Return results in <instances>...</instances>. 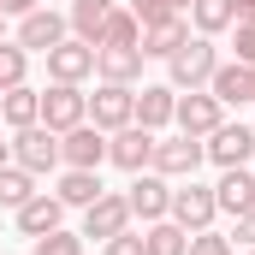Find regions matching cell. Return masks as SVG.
I'll list each match as a JSON object with an SVG mask.
<instances>
[{
  "instance_id": "obj_40",
  "label": "cell",
  "mask_w": 255,
  "mask_h": 255,
  "mask_svg": "<svg viewBox=\"0 0 255 255\" xmlns=\"http://www.w3.org/2000/svg\"><path fill=\"white\" fill-rule=\"evenodd\" d=\"M250 77H255V65H250Z\"/></svg>"
},
{
  "instance_id": "obj_13",
  "label": "cell",
  "mask_w": 255,
  "mask_h": 255,
  "mask_svg": "<svg viewBox=\"0 0 255 255\" xmlns=\"http://www.w3.org/2000/svg\"><path fill=\"white\" fill-rule=\"evenodd\" d=\"M220 119H226V107H220L208 89H184V95H178V107H172V125L184 130V136H208Z\"/></svg>"
},
{
  "instance_id": "obj_18",
  "label": "cell",
  "mask_w": 255,
  "mask_h": 255,
  "mask_svg": "<svg viewBox=\"0 0 255 255\" xmlns=\"http://www.w3.org/2000/svg\"><path fill=\"white\" fill-rule=\"evenodd\" d=\"M214 202H220V214H250L255 208V172L250 166H226L220 172V184H214Z\"/></svg>"
},
{
  "instance_id": "obj_15",
  "label": "cell",
  "mask_w": 255,
  "mask_h": 255,
  "mask_svg": "<svg viewBox=\"0 0 255 255\" xmlns=\"http://www.w3.org/2000/svg\"><path fill=\"white\" fill-rule=\"evenodd\" d=\"M208 95H214L220 107H250V101H255V77H250V65L220 60V65H214V77H208Z\"/></svg>"
},
{
  "instance_id": "obj_8",
  "label": "cell",
  "mask_w": 255,
  "mask_h": 255,
  "mask_svg": "<svg viewBox=\"0 0 255 255\" xmlns=\"http://www.w3.org/2000/svg\"><path fill=\"white\" fill-rule=\"evenodd\" d=\"M89 119V95H83V83H48L42 89V125L48 130H71Z\"/></svg>"
},
{
  "instance_id": "obj_25",
  "label": "cell",
  "mask_w": 255,
  "mask_h": 255,
  "mask_svg": "<svg viewBox=\"0 0 255 255\" xmlns=\"http://www.w3.org/2000/svg\"><path fill=\"white\" fill-rule=\"evenodd\" d=\"M190 24H196V36H220V30L238 24V6H232V0H196Z\"/></svg>"
},
{
  "instance_id": "obj_24",
  "label": "cell",
  "mask_w": 255,
  "mask_h": 255,
  "mask_svg": "<svg viewBox=\"0 0 255 255\" xmlns=\"http://www.w3.org/2000/svg\"><path fill=\"white\" fill-rule=\"evenodd\" d=\"M136 42H142L136 12H130V6H113V12H107V24H101V42H95V48H136Z\"/></svg>"
},
{
  "instance_id": "obj_31",
  "label": "cell",
  "mask_w": 255,
  "mask_h": 255,
  "mask_svg": "<svg viewBox=\"0 0 255 255\" xmlns=\"http://www.w3.org/2000/svg\"><path fill=\"white\" fill-rule=\"evenodd\" d=\"M130 12H136V24H142V30H148V24L178 18V6H172V0H130Z\"/></svg>"
},
{
  "instance_id": "obj_3",
  "label": "cell",
  "mask_w": 255,
  "mask_h": 255,
  "mask_svg": "<svg viewBox=\"0 0 255 255\" xmlns=\"http://www.w3.org/2000/svg\"><path fill=\"white\" fill-rule=\"evenodd\" d=\"M12 166H24V172H54L60 166V130H48V125H24V130H12Z\"/></svg>"
},
{
  "instance_id": "obj_22",
  "label": "cell",
  "mask_w": 255,
  "mask_h": 255,
  "mask_svg": "<svg viewBox=\"0 0 255 255\" xmlns=\"http://www.w3.org/2000/svg\"><path fill=\"white\" fill-rule=\"evenodd\" d=\"M107 12H113V0H71V12H65V24H71V36L77 42H101V24H107Z\"/></svg>"
},
{
  "instance_id": "obj_4",
  "label": "cell",
  "mask_w": 255,
  "mask_h": 255,
  "mask_svg": "<svg viewBox=\"0 0 255 255\" xmlns=\"http://www.w3.org/2000/svg\"><path fill=\"white\" fill-rule=\"evenodd\" d=\"M208 154H202V136H154V154H148V172H160V178H196V166H202Z\"/></svg>"
},
{
  "instance_id": "obj_23",
  "label": "cell",
  "mask_w": 255,
  "mask_h": 255,
  "mask_svg": "<svg viewBox=\"0 0 255 255\" xmlns=\"http://www.w3.org/2000/svg\"><path fill=\"white\" fill-rule=\"evenodd\" d=\"M54 196H60L65 208H89L95 196H101V172H83V166H65L60 184H54Z\"/></svg>"
},
{
  "instance_id": "obj_6",
  "label": "cell",
  "mask_w": 255,
  "mask_h": 255,
  "mask_svg": "<svg viewBox=\"0 0 255 255\" xmlns=\"http://www.w3.org/2000/svg\"><path fill=\"white\" fill-rule=\"evenodd\" d=\"M60 166H83V172H101L107 166V130L101 125H71L60 130Z\"/></svg>"
},
{
  "instance_id": "obj_36",
  "label": "cell",
  "mask_w": 255,
  "mask_h": 255,
  "mask_svg": "<svg viewBox=\"0 0 255 255\" xmlns=\"http://www.w3.org/2000/svg\"><path fill=\"white\" fill-rule=\"evenodd\" d=\"M238 6V24H255V0H232Z\"/></svg>"
},
{
  "instance_id": "obj_17",
  "label": "cell",
  "mask_w": 255,
  "mask_h": 255,
  "mask_svg": "<svg viewBox=\"0 0 255 255\" xmlns=\"http://www.w3.org/2000/svg\"><path fill=\"white\" fill-rule=\"evenodd\" d=\"M60 226H65V202L48 196V190H36L18 208V232H24V238H48V232H60Z\"/></svg>"
},
{
  "instance_id": "obj_27",
  "label": "cell",
  "mask_w": 255,
  "mask_h": 255,
  "mask_svg": "<svg viewBox=\"0 0 255 255\" xmlns=\"http://www.w3.org/2000/svg\"><path fill=\"white\" fill-rule=\"evenodd\" d=\"M184 244H190V232H184V226H172V220L142 226V250H148V255H184Z\"/></svg>"
},
{
  "instance_id": "obj_41",
  "label": "cell",
  "mask_w": 255,
  "mask_h": 255,
  "mask_svg": "<svg viewBox=\"0 0 255 255\" xmlns=\"http://www.w3.org/2000/svg\"><path fill=\"white\" fill-rule=\"evenodd\" d=\"M250 255H255V250H250Z\"/></svg>"
},
{
  "instance_id": "obj_39",
  "label": "cell",
  "mask_w": 255,
  "mask_h": 255,
  "mask_svg": "<svg viewBox=\"0 0 255 255\" xmlns=\"http://www.w3.org/2000/svg\"><path fill=\"white\" fill-rule=\"evenodd\" d=\"M0 42H6V12H0Z\"/></svg>"
},
{
  "instance_id": "obj_7",
  "label": "cell",
  "mask_w": 255,
  "mask_h": 255,
  "mask_svg": "<svg viewBox=\"0 0 255 255\" xmlns=\"http://www.w3.org/2000/svg\"><path fill=\"white\" fill-rule=\"evenodd\" d=\"M130 220H142V226H154V220H166V208H172V178H160V172H130Z\"/></svg>"
},
{
  "instance_id": "obj_32",
  "label": "cell",
  "mask_w": 255,
  "mask_h": 255,
  "mask_svg": "<svg viewBox=\"0 0 255 255\" xmlns=\"http://www.w3.org/2000/svg\"><path fill=\"white\" fill-rule=\"evenodd\" d=\"M232 60L255 65V24H232Z\"/></svg>"
},
{
  "instance_id": "obj_30",
  "label": "cell",
  "mask_w": 255,
  "mask_h": 255,
  "mask_svg": "<svg viewBox=\"0 0 255 255\" xmlns=\"http://www.w3.org/2000/svg\"><path fill=\"white\" fill-rule=\"evenodd\" d=\"M184 255H232V238H220L214 226H208V232H190V244H184Z\"/></svg>"
},
{
  "instance_id": "obj_38",
  "label": "cell",
  "mask_w": 255,
  "mask_h": 255,
  "mask_svg": "<svg viewBox=\"0 0 255 255\" xmlns=\"http://www.w3.org/2000/svg\"><path fill=\"white\" fill-rule=\"evenodd\" d=\"M172 6H178V12H190V6H196V0H172Z\"/></svg>"
},
{
  "instance_id": "obj_26",
  "label": "cell",
  "mask_w": 255,
  "mask_h": 255,
  "mask_svg": "<svg viewBox=\"0 0 255 255\" xmlns=\"http://www.w3.org/2000/svg\"><path fill=\"white\" fill-rule=\"evenodd\" d=\"M30 196H36V172H24V166H12V160H6V166H0V208H12V214H18Z\"/></svg>"
},
{
  "instance_id": "obj_14",
  "label": "cell",
  "mask_w": 255,
  "mask_h": 255,
  "mask_svg": "<svg viewBox=\"0 0 255 255\" xmlns=\"http://www.w3.org/2000/svg\"><path fill=\"white\" fill-rule=\"evenodd\" d=\"M42 60H48V77H54V83H83V77H95V48L77 42V36H65L60 48H48Z\"/></svg>"
},
{
  "instance_id": "obj_5",
  "label": "cell",
  "mask_w": 255,
  "mask_h": 255,
  "mask_svg": "<svg viewBox=\"0 0 255 255\" xmlns=\"http://www.w3.org/2000/svg\"><path fill=\"white\" fill-rule=\"evenodd\" d=\"M202 154L226 172V166H250L255 154V125H232V119H220V125L202 136Z\"/></svg>"
},
{
  "instance_id": "obj_12",
  "label": "cell",
  "mask_w": 255,
  "mask_h": 255,
  "mask_svg": "<svg viewBox=\"0 0 255 255\" xmlns=\"http://www.w3.org/2000/svg\"><path fill=\"white\" fill-rule=\"evenodd\" d=\"M148 154H154V130H142V125L107 130V160L119 172H148Z\"/></svg>"
},
{
  "instance_id": "obj_2",
  "label": "cell",
  "mask_w": 255,
  "mask_h": 255,
  "mask_svg": "<svg viewBox=\"0 0 255 255\" xmlns=\"http://www.w3.org/2000/svg\"><path fill=\"white\" fill-rule=\"evenodd\" d=\"M166 220L172 226H184V232H208L214 220H220V202H214V184H172V208H166Z\"/></svg>"
},
{
  "instance_id": "obj_10",
  "label": "cell",
  "mask_w": 255,
  "mask_h": 255,
  "mask_svg": "<svg viewBox=\"0 0 255 255\" xmlns=\"http://www.w3.org/2000/svg\"><path fill=\"white\" fill-rule=\"evenodd\" d=\"M119 232H130V202L119 190H101L89 208H83V238L107 244V238H119Z\"/></svg>"
},
{
  "instance_id": "obj_34",
  "label": "cell",
  "mask_w": 255,
  "mask_h": 255,
  "mask_svg": "<svg viewBox=\"0 0 255 255\" xmlns=\"http://www.w3.org/2000/svg\"><path fill=\"white\" fill-rule=\"evenodd\" d=\"M232 244L255 250V208H250V214H238V232H232Z\"/></svg>"
},
{
  "instance_id": "obj_20",
  "label": "cell",
  "mask_w": 255,
  "mask_h": 255,
  "mask_svg": "<svg viewBox=\"0 0 255 255\" xmlns=\"http://www.w3.org/2000/svg\"><path fill=\"white\" fill-rule=\"evenodd\" d=\"M95 77L136 89V77H142V48H95Z\"/></svg>"
},
{
  "instance_id": "obj_9",
  "label": "cell",
  "mask_w": 255,
  "mask_h": 255,
  "mask_svg": "<svg viewBox=\"0 0 255 255\" xmlns=\"http://www.w3.org/2000/svg\"><path fill=\"white\" fill-rule=\"evenodd\" d=\"M65 36H71V24H65V12H54V6H36V12L18 18V48L24 54H48V48H60Z\"/></svg>"
},
{
  "instance_id": "obj_33",
  "label": "cell",
  "mask_w": 255,
  "mask_h": 255,
  "mask_svg": "<svg viewBox=\"0 0 255 255\" xmlns=\"http://www.w3.org/2000/svg\"><path fill=\"white\" fill-rule=\"evenodd\" d=\"M101 255H148V250H142V232H119L101 244Z\"/></svg>"
},
{
  "instance_id": "obj_1",
  "label": "cell",
  "mask_w": 255,
  "mask_h": 255,
  "mask_svg": "<svg viewBox=\"0 0 255 255\" xmlns=\"http://www.w3.org/2000/svg\"><path fill=\"white\" fill-rule=\"evenodd\" d=\"M214 65H220V48H214V36H190L172 60H166V83L184 95V89H208V77H214Z\"/></svg>"
},
{
  "instance_id": "obj_16",
  "label": "cell",
  "mask_w": 255,
  "mask_h": 255,
  "mask_svg": "<svg viewBox=\"0 0 255 255\" xmlns=\"http://www.w3.org/2000/svg\"><path fill=\"white\" fill-rule=\"evenodd\" d=\"M172 107H178V89H172V83H142V89H136V125L142 130L160 136V130L172 125Z\"/></svg>"
},
{
  "instance_id": "obj_29",
  "label": "cell",
  "mask_w": 255,
  "mask_h": 255,
  "mask_svg": "<svg viewBox=\"0 0 255 255\" xmlns=\"http://www.w3.org/2000/svg\"><path fill=\"white\" fill-rule=\"evenodd\" d=\"M36 255H83V232H48V238H36Z\"/></svg>"
},
{
  "instance_id": "obj_19",
  "label": "cell",
  "mask_w": 255,
  "mask_h": 255,
  "mask_svg": "<svg viewBox=\"0 0 255 255\" xmlns=\"http://www.w3.org/2000/svg\"><path fill=\"white\" fill-rule=\"evenodd\" d=\"M184 42H190V24H184V12H178V18H166V24H148L136 48H142V60H172Z\"/></svg>"
},
{
  "instance_id": "obj_37",
  "label": "cell",
  "mask_w": 255,
  "mask_h": 255,
  "mask_svg": "<svg viewBox=\"0 0 255 255\" xmlns=\"http://www.w3.org/2000/svg\"><path fill=\"white\" fill-rule=\"evenodd\" d=\"M6 160H12V142H0V166H6Z\"/></svg>"
},
{
  "instance_id": "obj_21",
  "label": "cell",
  "mask_w": 255,
  "mask_h": 255,
  "mask_svg": "<svg viewBox=\"0 0 255 255\" xmlns=\"http://www.w3.org/2000/svg\"><path fill=\"white\" fill-rule=\"evenodd\" d=\"M0 119H6L12 130H24V125H42V89H30V83L6 89V95H0Z\"/></svg>"
},
{
  "instance_id": "obj_28",
  "label": "cell",
  "mask_w": 255,
  "mask_h": 255,
  "mask_svg": "<svg viewBox=\"0 0 255 255\" xmlns=\"http://www.w3.org/2000/svg\"><path fill=\"white\" fill-rule=\"evenodd\" d=\"M24 77H30V54H24L18 42H0V95H6V89H18Z\"/></svg>"
},
{
  "instance_id": "obj_11",
  "label": "cell",
  "mask_w": 255,
  "mask_h": 255,
  "mask_svg": "<svg viewBox=\"0 0 255 255\" xmlns=\"http://www.w3.org/2000/svg\"><path fill=\"white\" fill-rule=\"evenodd\" d=\"M89 125H101V130L136 125V89H130V83H101V89L89 95Z\"/></svg>"
},
{
  "instance_id": "obj_35",
  "label": "cell",
  "mask_w": 255,
  "mask_h": 255,
  "mask_svg": "<svg viewBox=\"0 0 255 255\" xmlns=\"http://www.w3.org/2000/svg\"><path fill=\"white\" fill-rule=\"evenodd\" d=\"M36 6H42V0H0V12H6V18H24V12H36Z\"/></svg>"
}]
</instances>
